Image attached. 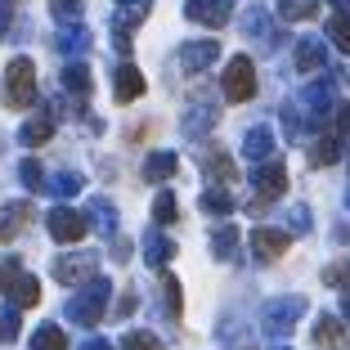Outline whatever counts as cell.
Instances as JSON below:
<instances>
[{
	"label": "cell",
	"mask_w": 350,
	"mask_h": 350,
	"mask_svg": "<svg viewBox=\"0 0 350 350\" xmlns=\"http://www.w3.org/2000/svg\"><path fill=\"white\" fill-rule=\"evenodd\" d=\"M108 297H113V283L94 274L90 283L68 301V319H72L77 328H94V323L103 319V310H108Z\"/></svg>",
	"instance_id": "1"
},
{
	"label": "cell",
	"mask_w": 350,
	"mask_h": 350,
	"mask_svg": "<svg viewBox=\"0 0 350 350\" xmlns=\"http://www.w3.org/2000/svg\"><path fill=\"white\" fill-rule=\"evenodd\" d=\"M31 103H36V68H31V59H14L5 68V108L23 113Z\"/></svg>",
	"instance_id": "2"
},
{
	"label": "cell",
	"mask_w": 350,
	"mask_h": 350,
	"mask_svg": "<svg viewBox=\"0 0 350 350\" xmlns=\"http://www.w3.org/2000/svg\"><path fill=\"white\" fill-rule=\"evenodd\" d=\"M220 90H225L229 103H247L256 94V68H252L247 54H234L225 63V77H220Z\"/></svg>",
	"instance_id": "3"
},
{
	"label": "cell",
	"mask_w": 350,
	"mask_h": 350,
	"mask_svg": "<svg viewBox=\"0 0 350 350\" xmlns=\"http://www.w3.org/2000/svg\"><path fill=\"white\" fill-rule=\"evenodd\" d=\"M252 185H256L252 211H260L265 202H274V198L288 193V166L278 162V157H265V162H256V171H252Z\"/></svg>",
	"instance_id": "4"
},
{
	"label": "cell",
	"mask_w": 350,
	"mask_h": 350,
	"mask_svg": "<svg viewBox=\"0 0 350 350\" xmlns=\"http://www.w3.org/2000/svg\"><path fill=\"white\" fill-rule=\"evenodd\" d=\"M306 314V301L301 297H278L265 306V314H260V323H265L269 337H288L292 328H297V319Z\"/></svg>",
	"instance_id": "5"
},
{
	"label": "cell",
	"mask_w": 350,
	"mask_h": 350,
	"mask_svg": "<svg viewBox=\"0 0 350 350\" xmlns=\"http://www.w3.org/2000/svg\"><path fill=\"white\" fill-rule=\"evenodd\" d=\"M45 229H50L54 243H81L90 220H85L81 211H72V206H54L50 216H45Z\"/></svg>",
	"instance_id": "6"
},
{
	"label": "cell",
	"mask_w": 350,
	"mask_h": 350,
	"mask_svg": "<svg viewBox=\"0 0 350 350\" xmlns=\"http://www.w3.org/2000/svg\"><path fill=\"white\" fill-rule=\"evenodd\" d=\"M94 265H99V256H94V252H72V256H59V260H54V278H59V283H68V288H72V283H90V278H94Z\"/></svg>",
	"instance_id": "7"
},
{
	"label": "cell",
	"mask_w": 350,
	"mask_h": 350,
	"mask_svg": "<svg viewBox=\"0 0 350 350\" xmlns=\"http://www.w3.org/2000/svg\"><path fill=\"white\" fill-rule=\"evenodd\" d=\"M337 108V81L332 77H319L314 85H306V113H310V126H319L323 117Z\"/></svg>",
	"instance_id": "8"
},
{
	"label": "cell",
	"mask_w": 350,
	"mask_h": 350,
	"mask_svg": "<svg viewBox=\"0 0 350 350\" xmlns=\"http://www.w3.org/2000/svg\"><path fill=\"white\" fill-rule=\"evenodd\" d=\"M288 243H292L288 229H269V225L252 229V252H256V260H278L288 252Z\"/></svg>",
	"instance_id": "9"
},
{
	"label": "cell",
	"mask_w": 350,
	"mask_h": 350,
	"mask_svg": "<svg viewBox=\"0 0 350 350\" xmlns=\"http://www.w3.org/2000/svg\"><path fill=\"white\" fill-rule=\"evenodd\" d=\"M216 59H220V41H189L185 50H180V68H185V72H202V68H211Z\"/></svg>",
	"instance_id": "10"
},
{
	"label": "cell",
	"mask_w": 350,
	"mask_h": 350,
	"mask_svg": "<svg viewBox=\"0 0 350 350\" xmlns=\"http://www.w3.org/2000/svg\"><path fill=\"white\" fill-rule=\"evenodd\" d=\"M113 94H117V103H135L144 94V72H139L135 63H122L113 72Z\"/></svg>",
	"instance_id": "11"
},
{
	"label": "cell",
	"mask_w": 350,
	"mask_h": 350,
	"mask_svg": "<svg viewBox=\"0 0 350 350\" xmlns=\"http://www.w3.org/2000/svg\"><path fill=\"white\" fill-rule=\"evenodd\" d=\"M185 14L202 27H225L229 23V0H189Z\"/></svg>",
	"instance_id": "12"
},
{
	"label": "cell",
	"mask_w": 350,
	"mask_h": 350,
	"mask_svg": "<svg viewBox=\"0 0 350 350\" xmlns=\"http://www.w3.org/2000/svg\"><path fill=\"white\" fill-rule=\"evenodd\" d=\"M54 50L68 54V59H81V54H90V31L81 23H63V31L54 36Z\"/></svg>",
	"instance_id": "13"
},
{
	"label": "cell",
	"mask_w": 350,
	"mask_h": 350,
	"mask_svg": "<svg viewBox=\"0 0 350 350\" xmlns=\"http://www.w3.org/2000/svg\"><path fill=\"white\" fill-rule=\"evenodd\" d=\"M27 220H31V202H10V206H0V243L18 238L23 229H27Z\"/></svg>",
	"instance_id": "14"
},
{
	"label": "cell",
	"mask_w": 350,
	"mask_h": 350,
	"mask_svg": "<svg viewBox=\"0 0 350 350\" xmlns=\"http://www.w3.org/2000/svg\"><path fill=\"white\" fill-rule=\"evenodd\" d=\"M85 220H90V225L99 229L103 238H117V206L108 202V198H90V211H85Z\"/></svg>",
	"instance_id": "15"
},
{
	"label": "cell",
	"mask_w": 350,
	"mask_h": 350,
	"mask_svg": "<svg viewBox=\"0 0 350 350\" xmlns=\"http://www.w3.org/2000/svg\"><path fill=\"white\" fill-rule=\"evenodd\" d=\"M243 153H247L252 162H265V157L274 153V131H269V126H252V131L243 135Z\"/></svg>",
	"instance_id": "16"
},
{
	"label": "cell",
	"mask_w": 350,
	"mask_h": 350,
	"mask_svg": "<svg viewBox=\"0 0 350 350\" xmlns=\"http://www.w3.org/2000/svg\"><path fill=\"white\" fill-rule=\"evenodd\" d=\"M202 171L211 175V180H220V185H234V180H238L234 157H229V153H220V148H211V153L202 157Z\"/></svg>",
	"instance_id": "17"
},
{
	"label": "cell",
	"mask_w": 350,
	"mask_h": 350,
	"mask_svg": "<svg viewBox=\"0 0 350 350\" xmlns=\"http://www.w3.org/2000/svg\"><path fill=\"white\" fill-rule=\"evenodd\" d=\"M323 63H328V50H323V41H314V36L297 41V68H301V72H319Z\"/></svg>",
	"instance_id": "18"
},
{
	"label": "cell",
	"mask_w": 350,
	"mask_h": 350,
	"mask_svg": "<svg viewBox=\"0 0 350 350\" xmlns=\"http://www.w3.org/2000/svg\"><path fill=\"white\" fill-rule=\"evenodd\" d=\"M175 171H180V157L175 153H148V162H144V180L148 185H162V180H171Z\"/></svg>",
	"instance_id": "19"
},
{
	"label": "cell",
	"mask_w": 350,
	"mask_h": 350,
	"mask_svg": "<svg viewBox=\"0 0 350 350\" xmlns=\"http://www.w3.org/2000/svg\"><path fill=\"white\" fill-rule=\"evenodd\" d=\"M243 31H247V36H260L265 45H278V41H283V36H278V31L269 27V14L260 10V5H256V10H247V14H243Z\"/></svg>",
	"instance_id": "20"
},
{
	"label": "cell",
	"mask_w": 350,
	"mask_h": 350,
	"mask_svg": "<svg viewBox=\"0 0 350 350\" xmlns=\"http://www.w3.org/2000/svg\"><path fill=\"white\" fill-rule=\"evenodd\" d=\"M314 346H323V350H341V346H346V328H341V319L323 314V319L314 323Z\"/></svg>",
	"instance_id": "21"
},
{
	"label": "cell",
	"mask_w": 350,
	"mask_h": 350,
	"mask_svg": "<svg viewBox=\"0 0 350 350\" xmlns=\"http://www.w3.org/2000/svg\"><path fill=\"white\" fill-rule=\"evenodd\" d=\"M5 297H10L18 310H27V306H36V301H41V283H36L31 274H18V278H14V288L5 292Z\"/></svg>",
	"instance_id": "22"
},
{
	"label": "cell",
	"mask_w": 350,
	"mask_h": 350,
	"mask_svg": "<svg viewBox=\"0 0 350 350\" xmlns=\"http://www.w3.org/2000/svg\"><path fill=\"white\" fill-rule=\"evenodd\" d=\"M90 68H85V63H68V68H63V90L68 94H77V99H85V94H90Z\"/></svg>",
	"instance_id": "23"
},
{
	"label": "cell",
	"mask_w": 350,
	"mask_h": 350,
	"mask_svg": "<svg viewBox=\"0 0 350 350\" xmlns=\"http://www.w3.org/2000/svg\"><path fill=\"white\" fill-rule=\"evenodd\" d=\"M171 256H175V243H171L166 234H148V238H144V260H148L153 269H162Z\"/></svg>",
	"instance_id": "24"
},
{
	"label": "cell",
	"mask_w": 350,
	"mask_h": 350,
	"mask_svg": "<svg viewBox=\"0 0 350 350\" xmlns=\"http://www.w3.org/2000/svg\"><path fill=\"white\" fill-rule=\"evenodd\" d=\"M50 135H54V117H31V122L18 131V139H23L27 148H41Z\"/></svg>",
	"instance_id": "25"
},
{
	"label": "cell",
	"mask_w": 350,
	"mask_h": 350,
	"mask_svg": "<svg viewBox=\"0 0 350 350\" xmlns=\"http://www.w3.org/2000/svg\"><path fill=\"white\" fill-rule=\"evenodd\" d=\"M319 14V0H278V18L283 23H306Z\"/></svg>",
	"instance_id": "26"
},
{
	"label": "cell",
	"mask_w": 350,
	"mask_h": 350,
	"mask_svg": "<svg viewBox=\"0 0 350 350\" xmlns=\"http://www.w3.org/2000/svg\"><path fill=\"white\" fill-rule=\"evenodd\" d=\"M31 350H68V337H63L59 323H41L31 332Z\"/></svg>",
	"instance_id": "27"
},
{
	"label": "cell",
	"mask_w": 350,
	"mask_h": 350,
	"mask_svg": "<svg viewBox=\"0 0 350 350\" xmlns=\"http://www.w3.org/2000/svg\"><path fill=\"white\" fill-rule=\"evenodd\" d=\"M211 252H216L220 260H238V229L234 225H220L216 234H211Z\"/></svg>",
	"instance_id": "28"
},
{
	"label": "cell",
	"mask_w": 350,
	"mask_h": 350,
	"mask_svg": "<svg viewBox=\"0 0 350 350\" xmlns=\"http://www.w3.org/2000/svg\"><path fill=\"white\" fill-rule=\"evenodd\" d=\"M202 211H211V216H229V211H234V193H229L225 185H211L202 193Z\"/></svg>",
	"instance_id": "29"
},
{
	"label": "cell",
	"mask_w": 350,
	"mask_h": 350,
	"mask_svg": "<svg viewBox=\"0 0 350 350\" xmlns=\"http://www.w3.org/2000/svg\"><path fill=\"white\" fill-rule=\"evenodd\" d=\"M81 185H85V180L77 171H59L54 180H45V189H50L54 198H77V193H81Z\"/></svg>",
	"instance_id": "30"
},
{
	"label": "cell",
	"mask_w": 350,
	"mask_h": 350,
	"mask_svg": "<svg viewBox=\"0 0 350 350\" xmlns=\"http://www.w3.org/2000/svg\"><path fill=\"white\" fill-rule=\"evenodd\" d=\"M211 126H216V108H189V117H185V135H189V139L206 135Z\"/></svg>",
	"instance_id": "31"
},
{
	"label": "cell",
	"mask_w": 350,
	"mask_h": 350,
	"mask_svg": "<svg viewBox=\"0 0 350 350\" xmlns=\"http://www.w3.org/2000/svg\"><path fill=\"white\" fill-rule=\"evenodd\" d=\"M337 157H341V139H337V135H328V139H319V144L310 148V162H314V166H332Z\"/></svg>",
	"instance_id": "32"
},
{
	"label": "cell",
	"mask_w": 350,
	"mask_h": 350,
	"mask_svg": "<svg viewBox=\"0 0 350 350\" xmlns=\"http://www.w3.org/2000/svg\"><path fill=\"white\" fill-rule=\"evenodd\" d=\"M175 216H180V206H175V193H166V189H162V193L153 198V220H157V225H171Z\"/></svg>",
	"instance_id": "33"
},
{
	"label": "cell",
	"mask_w": 350,
	"mask_h": 350,
	"mask_svg": "<svg viewBox=\"0 0 350 350\" xmlns=\"http://www.w3.org/2000/svg\"><path fill=\"white\" fill-rule=\"evenodd\" d=\"M328 41L337 45L341 54H350V18H346V14H337V18L328 23Z\"/></svg>",
	"instance_id": "34"
},
{
	"label": "cell",
	"mask_w": 350,
	"mask_h": 350,
	"mask_svg": "<svg viewBox=\"0 0 350 350\" xmlns=\"http://www.w3.org/2000/svg\"><path fill=\"white\" fill-rule=\"evenodd\" d=\"M18 180L31 189V193H41V189H45V171H41V162H36V157H27V162L18 166Z\"/></svg>",
	"instance_id": "35"
},
{
	"label": "cell",
	"mask_w": 350,
	"mask_h": 350,
	"mask_svg": "<svg viewBox=\"0 0 350 350\" xmlns=\"http://www.w3.org/2000/svg\"><path fill=\"white\" fill-rule=\"evenodd\" d=\"M50 14L59 23H81V0H50Z\"/></svg>",
	"instance_id": "36"
},
{
	"label": "cell",
	"mask_w": 350,
	"mask_h": 350,
	"mask_svg": "<svg viewBox=\"0 0 350 350\" xmlns=\"http://www.w3.org/2000/svg\"><path fill=\"white\" fill-rule=\"evenodd\" d=\"M122 350H162V341H157L153 332H126Z\"/></svg>",
	"instance_id": "37"
},
{
	"label": "cell",
	"mask_w": 350,
	"mask_h": 350,
	"mask_svg": "<svg viewBox=\"0 0 350 350\" xmlns=\"http://www.w3.org/2000/svg\"><path fill=\"white\" fill-rule=\"evenodd\" d=\"M162 292H166V314L180 319V306H185V301H180V283H175L171 274H162Z\"/></svg>",
	"instance_id": "38"
},
{
	"label": "cell",
	"mask_w": 350,
	"mask_h": 350,
	"mask_svg": "<svg viewBox=\"0 0 350 350\" xmlns=\"http://www.w3.org/2000/svg\"><path fill=\"white\" fill-rule=\"evenodd\" d=\"M18 328H23V319H18V306H10L5 314H0V341H14V337H18Z\"/></svg>",
	"instance_id": "39"
},
{
	"label": "cell",
	"mask_w": 350,
	"mask_h": 350,
	"mask_svg": "<svg viewBox=\"0 0 350 350\" xmlns=\"http://www.w3.org/2000/svg\"><path fill=\"white\" fill-rule=\"evenodd\" d=\"M18 274H23V260L18 256H5V260H0V292H10Z\"/></svg>",
	"instance_id": "40"
},
{
	"label": "cell",
	"mask_w": 350,
	"mask_h": 350,
	"mask_svg": "<svg viewBox=\"0 0 350 350\" xmlns=\"http://www.w3.org/2000/svg\"><path fill=\"white\" fill-rule=\"evenodd\" d=\"M323 283H328V288H346V283H350V265H346V260L328 265V269H323Z\"/></svg>",
	"instance_id": "41"
},
{
	"label": "cell",
	"mask_w": 350,
	"mask_h": 350,
	"mask_svg": "<svg viewBox=\"0 0 350 350\" xmlns=\"http://www.w3.org/2000/svg\"><path fill=\"white\" fill-rule=\"evenodd\" d=\"M332 122H337V139L350 135V103H337V108H332Z\"/></svg>",
	"instance_id": "42"
},
{
	"label": "cell",
	"mask_w": 350,
	"mask_h": 350,
	"mask_svg": "<svg viewBox=\"0 0 350 350\" xmlns=\"http://www.w3.org/2000/svg\"><path fill=\"white\" fill-rule=\"evenodd\" d=\"M292 229H297V234H310V211H306V206H292Z\"/></svg>",
	"instance_id": "43"
},
{
	"label": "cell",
	"mask_w": 350,
	"mask_h": 350,
	"mask_svg": "<svg viewBox=\"0 0 350 350\" xmlns=\"http://www.w3.org/2000/svg\"><path fill=\"white\" fill-rule=\"evenodd\" d=\"M283 126H288V135H292V139H301V117H297V108H292V103L283 108Z\"/></svg>",
	"instance_id": "44"
},
{
	"label": "cell",
	"mask_w": 350,
	"mask_h": 350,
	"mask_svg": "<svg viewBox=\"0 0 350 350\" xmlns=\"http://www.w3.org/2000/svg\"><path fill=\"white\" fill-rule=\"evenodd\" d=\"M113 314H117V319H131V314H135V292H126V297L117 301V310H113Z\"/></svg>",
	"instance_id": "45"
},
{
	"label": "cell",
	"mask_w": 350,
	"mask_h": 350,
	"mask_svg": "<svg viewBox=\"0 0 350 350\" xmlns=\"http://www.w3.org/2000/svg\"><path fill=\"white\" fill-rule=\"evenodd\" d=\"M81 350H113L103 337H90V341H81Z\"/></svg>",
	"instance_id": "46"
},
{
	"label": "cell",
	"mask_w": 350,
	"mask_h": 350,
	"mask_svg": "<svg viewBox=\"0 0 350 350\" xmlns=\"http://www.w3.org/2000/svg\"><path fill=\"white\" fill-rule=\"evenodd\" d=\"M5 27H10V0H0V36H5Z\"/></svg>",
	"instance_id": "47"
},
{
	"label": "cell",
	"mask_w": 350,
	"mask_h": 350,
	"mask_svg": "<svg viewBox=\"0 0 350 350\" xmlns=\"http://www.w3.org/2000/svg\"><path fill=\"white\" fill-rule=\"evenodd\" d=\"M328 5H337V14H346V18H350V0H328Z\"/></svg>",
	"instance_id": "48"
},
{
	"label": "cell",
	"mask_w": 350,
	"mask_h": 350,
	"mask_svg": "<svg viewBox=\"0 0 350 350\" xmlns=\"http://www.w3.org/2000/svg\"><path fill=\"white\" fill-rule=\"evenodd\" d=\"M337 243H350V225H337Z\"/></svg>",
	"instance_id": "49"
},
{
	"label": "cell",
	"mask_w": 350,
	"mask_h": 350,
	"mask_svg": "<svg viewBox=\"0 0 350 350\" xmlns=\"http://www.w3.org/2000/svg\"><path fill=\"white\" fill-rule=\"evenodd\" d=\"M341 314H346V319H350V292H346V297H341Z\"/></svg>",
	"instance_id": "50"
},
{
	"label": "cell",
	"mask_w": 350,
	"mask_h": 350,
	"mask_svg": "<svg viewBox=\"0 0 350 350\" xmlns=\"http://www.w3.org/2000/svg\"><path fill=\"white\" fill-rule=\"evenodd\" d=\"M117 5H126V10H135V5H139V0H117Z\"/></svg>",
	"instance_id": "51"
},
{
	"label": "cell",
	"mask_w": 350,
	"mask_h": 350,
	"mask_svg": "<svg viewBox=\"0 0 350 350\" xmlns=\"http://www.w3.org/2000/svg\"><path fill=\"white\" fill-rule=\"evenodd\" d=\"M274 350H288V346H274Z\"/></svg>",
	"instance_id": "52"
},
{
	"label": "cell",
	"mask_w": 350,
	"mask_h": 350,
	"mask_svg": "<svg viewBox=\"0 0 350 350\" xmlns=\"http://www.w3.org/2000/svg\"><path fill=\"white\" fill-rule=\"evenodd\" d=\"M346 202H350V193H346Z\"/></svg>",
	"instance_id": "53"
}]
</instances>
